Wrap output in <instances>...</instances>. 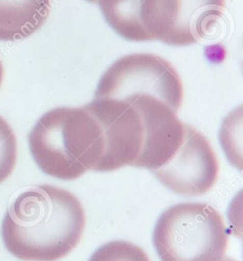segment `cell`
<instances>
[{"mask_svg": "<svg viewBox=\"0 0 243 261\" xmlns=\"http://www.w3.org/2000/svg\"><path fill=\"white\" fill-rule=\"evenodd\" d=\"M86 215L72 193L42 185L20 194L8 209L1 237L8 251L25 261H57L81 241Z\"/></svg>", "mask_w": 243, "mask_h": 261, "instance_id": "obj_1", "label": "cell"}, {"mask_svg": "<svg viewBox=\"0 0 243 261\" xmlns=\"http://www.w3.org/2000/svg\"><path fill=\"white\" fill-rule=\"evenodd\" d=\"M28 142L42 171L64 180L95 171L104 155V132L87 106L46 112L29 133Z\"/></svg>", "mask_w": 243, "mask_h": 261, "instance_id": "obj_2", "label": "cell"}, {"mask_svg": "<svg viewBox=\"0 0 243 261\" xmlns=\"http://www.w3.org/2000/svg\"><path fill=\"white\" fill-rule=\"evenodd\" d=\"M228 242L223 216L207 203L184 202L168 208L153 232L160 261H222Z\"/></svg>", "mask_w": 243, "mask_h": 261, "instance_id": "obj_3", "label": "cell"}, {"mask_svg": "<svg viewBox=\"0 0 243 261\" xmlns=\"http://www.w3.org/2000/svg\"><path fill=\"white\" fill-rule=\"evenodd\" d=\"M225 10V0H140V24L146 41L171 46L201 41Z\"/></svg>", "mask_w": 243, "mask_h": 261, "instance_id": "obj_4", "label": "cell"}, {"mask_svg": "<svg viewBox=\"0 0 243 261\" xmlns=\"http://www.w3.org/2000/svg\"><path fill=\"white\" fill-rule=\"evenodd\" d=\"M86 106L104 132V155L95 171L134 166L143 153L146 137L145 119L137 100L131 96L94 98Z\"/></svg>", "mask_w": 243, "mask_h": 261, "instance_id": "obj_5", "label": "cell"}, {"mask_svg": "<svg viewBox=\"0 0 243 261\" xmlns=\"http://www.w3.org/2000/svg\"><path fill=\"white\" fill-rule=\"evenodd\" d=\"M148 92L181 109L183 87L173 66L159 55L134 54L118 59L99 81L94 98Z\"/></svg>", "mask_w": 243, "mask_h": 261, "instance_id": "obj_6", "label": "cell"}, {"mask_svg": "<svg viewBox=\"0 0 243 261\" xmlns=\"http://www.w3.org/2000/svg\"><path fill=\"white\" fill-rule=\"evenodd\" d=\"M151 172L175 194L197 197L209 192L215 186L220 165L207 138L186 124L180 148L165 165Z\"/></svg>", "mask_w": 243, "mask_h": 261, "instance_id": "obj_7", "label": "cell"}, {"mask_svg": "<svg viewBox=\"0 0 243 261\" xmlns=\"http://www.w3.org/2000/svg\"><path fill=\"white\" fill-rule=\"evenodd\" d=\"M50 0H0V41H17L45 24Z\"/></svg>", "mask_w": 243, "mask_h": 261, "instance_id": "obj_8", "label": "cell"}, {"mask_svg": "<svg viewBox=\"0 0 243 261\" xmlns=\"http://www.w3.org/2000/svg\"><path fill=\"white\" fill-rule=\"evenodd\" d=\"M89 261H150L142 248L125 241L104 243L91 254Z\"/></svg>", "mask_w": 243, "mask_h": 261, "instance_id": "obj_9", "label": "cell"}, {"mask_svg": "<svg viewBox=\"0 0 243 261\" xmlns=\"http://www.w3.org/2000/svg\"><path fill=\"white\" fill-rule=\"evenodd\" d=\"M17 160V141L13 128L0 116V184L12 175Z\"/></svg>", "mask_w": 243, "mask_h": 261, "instance_id": "obj_10", "label": "cell"}, {"mask_svg": "<svg viewBox=\"0 0 243 261\" xmlns=\"http://www.w3.org/2000/svg\"><path fill=\"white\" fill-rule=\"evenodd\" d=\"M3 77H4V68H3V64L1 62V59H0V87L3 82Z\"/></svg>", "mask_w": 243, "mask_h": 261, "instance_id": "obj_11", "label": "cell"}, {"mask_svg": "<svg viewBox=\"0 0 243 261\" xmlns=\"http://www.w3.org/2000/svg\"><path fill=\"white\" fill-rule=\"evenodd\" d=\"M222 261H236L235 259H233V258H231V257H227V256H224L223 258V260Z\"/></svg>", "mask_w": 243, "mask_h": 261, "instance_id": "obj_12", "label": "cell"}, {"mask_svg": "<svg viewBox=\"0 0 243 261\" xmlns=\"http://www.w3.org/2000/svg\"><path fill=\"white\" fill-rule=\"evenodd\" d=\"M87 1H89V2H91V3H93V4H96L98 0H87Z\"/></svg>", "mask_w": 243, "mask_h": 261, "instance_id": "obj_13", "label": "cell"}]
</instances>
